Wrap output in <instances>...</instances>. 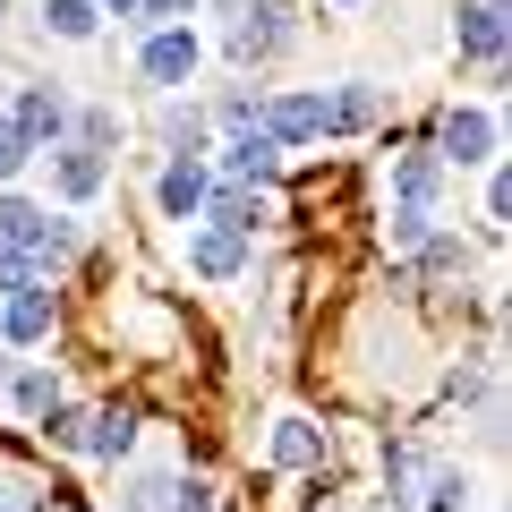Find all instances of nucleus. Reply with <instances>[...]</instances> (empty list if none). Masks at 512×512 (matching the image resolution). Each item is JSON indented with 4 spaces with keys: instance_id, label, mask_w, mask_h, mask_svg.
I'll return each instance as SVG.
<instances>
[{
    "instance_id": "f03ea898",
    "label": "nucleus",
    "mask_w": 512,
    "mask_h": 512,
    "mask_svg": "<svg viewBox=\"0 0 512 512\" xmlns=\"http://www.w3.org/2000/svg\"><path fill=\"white\" fill-rule=\"evenodd\" d=\"M495 146H504V128H495V111H478V103H453L436 120V163H453V171H487Z\"/></svg>"
},
{
    "instance_id": "f704fd0d",
    "label": "nucleus",
    "mask_w": 512,
    "mask_h": 512,
    "mask_svg": "<svg viewBox=\"0 0 512 512\" xmlns=\"http://www.w3.org/2000/svg\"><path fill=\"white\" fill-rule=\"evenodd\" d=\"M0 9H9V0H0Z\"/></svg>"
},
{
    "instance_id": "6e6552de",
    "label": "nucleus",
    "mask_w": 512,
    "mask_h": 512,
    "mask_svg": "<svg viewBox=\"0 0 512 512\" xmlns=\"http://www.w3.org/2000/svg\"><path fill=\"white\" fill-rule=\"evenodd\" d=\"M384 188H393V214H419V222H436V188H444V163H436V154H393Z\"/></svg>"
},
{
    "instance_id": "473e14b6",
    "label": "nucleus",
    "mask_w": 512,
    "mask_h": 512,
    "mask_svg": "<svg viewBox=\"0 0 512 512\" xmlns=\"http://www.w3.org/2000/svg\"><path fill=\"white\" fill-rule=\"evenodd\" d=\"M0 393H9V350H0Z\"/></svg>"
},
{
    "instance_id": "1a4fd4ad",
    "label": "nucleus",
    "mask_w": 512,
    "mask_h": 512,
    "mask_svg": "<svg viewBox=\"0 0 512 512\" xmlns=\"http://www.w3.org/2000/svg\"><path fill=\"white\" fill-rule=\"evenodd\" d=\"M282 43H291V9H282V0H256L248 18L231 26V60L239 69H248V60H274Z\"/></svg>"
},
{
    "instance_id": "6ab92c4d",
    "label": "nucleus",
    "mask_w": 512,
    "mask_h": 512,
    "mask_svg": "<svg viewBox=\"0 0 512 512\" xmlns=\"http://www.w3.org/2000/svg\"><path fill=\"white\" fill-rule=\"evenodd\" d=\"M410 512H478V487L461 470H436V478H419V504Z\"/></svg>"
},
{
    "instance_id": "cd10ccee",
    "label": "nucleus",
    "mask_w": 512,
    "mask_h": 512,
    "mask_svg": "<svg viewBox=\"0 0 512 512\" xmlns=\"http://www.w3.org/2000/svg\"><path fill=\"white\" fill-rule=\"evenodd\" d=\"M205 120H222L231 137H248V128H256V94H222V103L205 111Z\"/></svg>"
},
{
    "instance_id": "c85d7f7f",
    "label": "nucleus",
    "mask_w": 512,
    "mask_h": 512,
    "mask_svg": "<svg viewBox=\"0 0 512 512\" xmlns=\"http://www.w3.org/2000/svg\"><path fill=\"white\" fill-rule=\"evenodd\" d=\"M163 512H214V487H197V478H171V504Z\"/></svg>"
},
{
    "instance_id": "a878e982",
    "label": "nucleus",
    "mask_w": 512,
    "mask_h": 512,
    "mask_svg": "<svg viewBox=\"0 0 512 512\" xmlns=\"http://www.w3.org/2000/svg\"><path fill=\"white\" fill-rule=\"evenodd\" d=\"M188 18H197V0H137V26H146V35L154 26H188Z\"/></svg>"
},
{
    "instance_id": "4468645a",
    "label": "nucleus",
    "mask_w": 512,
    "mask_h": 512,
    "mask_svg": "<svg viewBox=\"0 0 512 512\" xmlns=\"http://www.w3.org/2000/svg\"><path fill=\"white\" fill-rule=\"evenodd\" d=\"M9 120H18V128H26V146L43 154V146H60V137H69V120H77V111L60 103L52 86H26V94H18V111H9Z\"/></svg>"
},
{
    "instance_id": "9d476101",
    "label": "nucleus",
    "mask_w": 512,
    "mask_h": 512,
    "mask_svg": "<svg viewBox=\"0 0 512 512\" xmlns=\"http://www.w3.org/2000/svg\"><path fill=\"white\" fill-rule=\"evenodd\" d=\"M222 171H231V188H256V197H265V188L282 180V146L265 137V128H248V137L222 146Z\"/></svg>"
},
{
    "instance_id": "0eeeda50",
    "label": "nucleus",
    "mask_w": 512,
    "mask_h": 512,
    "mask_svg": "<svg viewBox=\"0 0 512 512\" xmlns=\"http://www.w3.org/2000/svg\"><path fill=\"white\" fill-rule=\"evenodd\" d=\"M256 128L274 146H308V137H325V94H265L256 103Z\"/></svg>"
},
{
    "instance_id": "412c9836",
    "label": "nucleus",
    "mask_w": 512,
    "mask_h": 512,
    "mask_svg": "<svg viewBox=\"0 0 512 512\" xmlns=\"http://www.w3.org/2000/svg\"><path fill=\"white\" fill-rule=\"evenodd\" d=\"M410 265H419V274H470V239H453V231H427L419 248H410Z\"/></svg>"
},
{
    "instance_id": "4be33fe9",
    "label": "nucleus",
    "mask_w": 512,
    "mask_h": 512,
    "mask_svg": "<svg viewBox=\"0 0 512 512\" xmlns=\"http://www.w3.org/2000/svg\"><path fill=\"white\" fill-rule=\"evenodd\" d=\"M376 120V86H342L325 103V137H350V128H367Z\"/></svg>"
},
{
    "instance_id": "7ed1b4c3",
    "label": "nucleus",
    "mask_w": 512,
    "mask_h": 512,
    "mask_svg": "<svg viewBox=\"0 0 512 512\" xmlns=\"http://www.w3.org/2000/svg\"><path fill=\"white\" fill-rule=\"evenodd\" d=\"M137 69H146V86L180 94L188 77L205 69V43H197V26H154V35H146V52H137Z\"/></svg>"
},
{
    "instance_id": "bb28decb",
    "label": "nucleus",
    "mask_w": 512,
    "mask_h": 512,
    "mask_svg": "<svg viewBox=\"0 0 512 512\" xmlns=\"http://www.w3.org/2000/svg\"><path fill=\"white\" fill-rule=\"evenodd\" d=\"M43 436H52L60 453H77V444H86V410H69V402H60L52 419H43Z\"/></svg>"
},
{
    "instance_id": "2eb2a0df",
    "label": "nucleus",
    "mask_w": 512,
    "mask_h": 512,
    "mask_svg": "<svg viewBox=\"0 0 512 512\" xmlns=\"http://www.w3.org/2000/svg\"><path fill=\"white\" fill-rule=\"evenodd\" d=\"M188 274H205V282H239V274H248V239H231V231H214V222H205V231L188 239Z\"/></svg>"
},
{
    "instance_id": "9b49d317",
    "label": "nucleus",
    "mask_w": 512,
    "mask_h": 512,
    "mask_svg": "<svg viewBox=\"0 0 512 512\" xmlns=\"http://www.w3.org/2000/svg\"><path fill=\"white\" fill-rule=\"evenodd\" d=\"M197 222H214V231H231V239H256L265 222H274V205L256 197V188H231V180H222L214 197H205V214H197Z\"/></svg>"
},
{
    "instance_id": "72a5a7b5",
    "label": "nucleus",
    "mask_w": 512,
    "mask_h": 512,
    "mask_svg": "<svg viewBox=\"0 0 512 512\" xmlns=\"http://www.w3.org/2000/svg\"><path fill=\"white\" fill-rule=\"evenodd\" d=\"M333 9H359V0H333Z\"/></svg>"
},
{
    "instance_id": "f257e3e1",
    "label": "nucleus",
    "mask_w": 512,
    "mask_h": 512,
    "mask_svg": "<svg viewBox=\"0 0 512 512\" xmlns=\"http://www.w3.org/2000/svg\"><path fill=\"white\" fill-rule=\"evenodd\" d=\"M69 256H77V222L69 214H52V205H35V197H0V291L60 274Z\"/></svg>"
},
{
    "instance_id": "39448f33",
    "label": "nucleus",
    "mask_w": 512,
    "mask_h": 512,
    "mask_svg": "<svg viewBox=\"0 0 512 512\" xmlns=\"http://www.w3.org/2000/svg\"><path fill=\"white\" fill-rule=\"evenodd\" d=\"M205 197H214V171H205V154H171L163 180H154V205H163V222H197Z\"/></svg>"
},
{
    "instance_id": "2f4dec72",
    "label": "nucleus",
    "mask_w": 512,
    "mask_h": 512,
    "mask_svg": "<svg viewBox=\"0 0 512 512\" xmlns=\"http://www.w3.org/2000/svg\"><path fill=\"white\" fill-rule=\"evenodd\" d=\"M214 9H231V18H248V9H256V0H214Z\"/></svg>"
},
{
    "instance_id": "dca6fc26",
    "label": "nucleus",
    "mask_w": 512,
    "mask_h": 512,
    "mask_svg": "<svg viewBox=\"0 0 512 512\" xmlns=\"http://www.w3.org/2000/svg\"><path fill=\"white\" fill-rule=\"evenodd\" d=\"M77 453H86V461H128V453H137V410H120V402L94 410V419H86V444H77Z\"/></svg>"
},
{
    "instance_id": "20e7f679",
    "label": "nucleus",
    "mask_w": 512,
    "mask_h": 512,
    "mask_svg": "<svg viewBox=\"0 0 512 512\" xmlns=\"http://www.w3.org/2000/svg\"><path fill=\"white\" fill-rule=\"evenodd\" d=\"M52 342V291L43 282H9L0 291V350H35Z\"/></svg>"
},
{
    "instance_id": "393cba45",
    "label": "nucleus",
    "mask_w": 512,
    "mask_h": 512,
    "mask_svg": "<svg viewBox=\"0 0 512 512\" xmlns=\"http://www.w3.org/2000/svg\"><path fill=\"white\" fill-rule=\"evenodd\" d=\"M26 163H35V146H26V128L9 120V111H0V180H18Z\"/></svg>"
},
{
    "instance_id": "ddd939ff",
    "label": "nucleus",
    "mask_w": 512,
    "mask_h": 512,
    "mask_svg": "<svg viewBox=\"0 0 512 512\" xmlns=\"http://www.w3.org/2000/svg\"><path fill=\"white\" fill-rule=\"evenodd\" d=\"M453 43L495 69V60H504V0H470V9H453Z\"/></svg>"
},
{
    "instance_id": "f3484780",
    "label": "nucleus",
    "mask_w": 512,
    "mask_h": 512,
    "mask_svg": "<svg viewBox=\"0 0 512 512\" xmlns=\"http://www.w3.org/2000/svg\"><path fill=\"white\" fill-rule=\"evenodd\" d=\"M419 478H427L419 444H384V495H393V512H410V504H419Z\"/></svg>"
},
{
    "instance_id": "a211bd4d",
    "label": "nucleus",
    "mask_w": 512,
    "mask_h": 512,
    "mask_svg": "<svg viewBox=\"0 0 512 512\" xmlns=\"http://www.w3.org/2000/svg\"><path fill=\"white\" fill-rule=\"evenodd\" d=\"M205 137H214V120H205L197 103L171 94V103H163V146H171V154H205Z\"/></svg>"
},
{
    "instance_id": "423d86ee",
    "label": "nucleus",
    "mask_w": 512,
    "mask_h": 512,
    "mask_svg": "<svg viewBox=\"0 0 512 512\" xmlns=\"http://www.w3.org/2000/svg\"><path fill=\"white\" fill-rule=\"evenodd\" d=\"M325 453H333V436L308 419V410H282L274 436H265V461H274V470H325Z\"/></svg>"
},
{
    "instance_id": "5701e85b",
    "label": "nucleus",
    "mask_w": 512,
    "mask_h": 512,
    "mask_svg": "<svg viewBox=\"0 0 512 512\" xmlns=\"http://www.w3.org/2000/svg\"><path fill=\"white\" fill-rule=\"evenodd\" d=\"M43 26H52L60 43H86L94 26H103V9H94V0H43Z\"/></svg>"
},
{
    "instance_id": "b1692460",
    "label": "nucleus",
    "mask_w": 512,
    "mask_h": 512,
    "mask_svg": "<svg viewBox=\"0 0 512 512\" xmlns=\"http://www.w3.org/2000/svg\"><path fill=\"white\" fill-rule=\"evenodd\" d=\"M163 504H171V470H128L120 512H163Z\"/></svg>"
},
{
    "instance_id": "7c9ffc66",
    "label": "nucleus",
    "mask_w": 512,
    "mask_h": 512,
    "mask_svg": "<svg viewBox=\"0 0 512 512\" xmlns=\"http://www.w3.org/2000/svg\"><path fill=\"white\" fill-rule=\"evenodd\" d=\"M0 512H26V495H18V487H0Z\"/></svg>"
},
{
    "instance_id": "f8f14e48",
    "label": "nucleus",
    "mask_w": 512,
    "mask_h": 512,
    "mask_svg": "<svg viewBox=\"0 0 512 512\" xmlns=\"http://www.w3.org/2000/svg\"><path fill=\"white\" fill-rule=\"evenodd\" d=\"M52 188L69 205H94L111 188V163H103V154H86V146H52Z\"/></svg>"
},
{
    "instance_id": "aec40b11",
    "label": "nucleus",
    "mask_w": 512,
    "mask_h": 512,
    "mask_svg": "<svg viewBox=\"0 0 512 512\" xmlns=\"http://www.w3.org/2000/svg\"><path fill=\"white\" fill-rule=\"evenodd\" d=\"M9 402H18L26 410V419H52V410H60V376H52V367H26V376H9Z\"/></svg>"
},
{
    "instance_id": "c756f323",
    "label": "nucleus",
    "mask_w": 512,
    "mask_h": 512,
    "mask_svg": "<svg viewBox=\"0 0 512 512\" xmlns=\"http://www.w3.org/2000/svg\"><path fill=\"white\" fill-rule=\"evenodd\" d=\"M94 9H103V18H137V0H94Z\"/></svg>"
}]
</instances>
